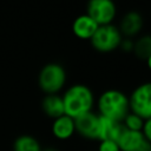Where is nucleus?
Here are the masks:
<instances>
[{
    "label": "nucleus",
    "mask_w": 151,
    "mask_h": 151,
    "mask_svg": "<svg viewBox=\"0 0 151 151\" xmlns=\"http://www.w3.org/2000/svg\"><path fill=\"white\" fill-rule=\"evenodd\" d=\"M144 140L145 138L140 131H130L124 129L117 143L120 151H136L144 143Z\"/></svg>",
    "instance_id": "obj_13"
},
{
    "label": "nucleus",
    "mask_w": 151,
    "mask_h": 151,
    "mask_svg": "<svg viewBox=\"0 0 151 151\" xmlns=\"http://www.w3.org/2000/svg\"><path fill=\"white\" fill-rule=\"evenodd\" d=\"M99 26L86 14L78 15L72 22V32L80 40H88L92 38Z\"/></svg>",
    "instance_id": "obj_9"
},
{
    "label": "nucleus",
    "mask_w": 151,
    "mask_h": 151,
    "mask_svg": "<svg viewBox=\"0 0 151 151\" xmlns=\"http://www.w3.org/2000/svg\"><path fill=\"white\" fill-rule=\"evenodd\" d=\"M97 151H120V149L114 140H101L98 143Z\"/></svg>",
    "instance_id": "obj_17"
},
{
    "label": "nucleus",
    "mask_w": 151,
    "mask_h": 151,
    "mask_svg": "<svg viewBox=\"0 0 151 151\" xmlns=\"http://www.w3.org/2000/svg\"><path fill=\"white\" fill-rule=\"evenodd\" d=\"M96 107L98 116L122 123L130 112L129 96L117 88L105 90L96 99Z\"/></svg>",
    "instance_id": "obj_2"
},
{
    "label": "nucleus",
    "mask_w": 151,
    "mask_h": 151,
    "mask_svg": "<svg viewBox=\"0 0 151 151\" xmlns=\"http://www.w3.org/2000/svg\"><path fill=\"white\" fill-rule=\"evenodd\" d=\"M122 124H123L124 129H126V130L142 131V127H143V124H144V119L140 118L139 116L132 113V112H129L126 114V117L123 119Z\"/></svg>",
    "instance_id": "obj_16"
},
{
    "label": "nucleus",
    "mask_w": 151,
    "mask_h": 151,
    "mask_svg": "<svg viewBox=\"0 0 151 151\" xmlns=\"http://www.w3.org/2000/svg\"><path fill=\"white\" fill-rule=\"evenodd\" d=\"M133 45H134V39L130 38H123L119 45V50L123 51L124 53H132L133 52Z\"/></svg>",
    "instance_id": "obj_18"
},
{
    "label": "nucleus",
    "mask_w": 151,
    "mask_h": 151,
    "mask_svg": "<svg viewBox=\"0 0 151 151\" xmlns=\"http://www.w3.org/2000/svg\"><path fill=\"white\" fill-rule=\"evenodd\" d=\"M124 126L122 123L106 119L99 116V133L98 142L101 140H114L117 142L119 136L122 134Z\"/></svg>",
    "instance_id": "obj_11"
},
{
    "label": "nucleus",
    "mask_w": 151,
    "mask_h": 151,
    "mask_svg": "<svg viewBox=\"0 0 151 151\" xmlns=\"http://www.w3.org/2000/svg\"><path fill=\"white\" fill-rule=\"evenodd\" d=\"M145 64H146V66H147V68L151 71V54H150V57L145 60Z\"/></svg>",
    "instance_id": "obj_21"
},
{
    "label": "nucleus",
    "mask_w": 151,
    "mask_h": 151,
    "mask_svg": "<svg viewBox=\"0 0 151 151\" xmlns=\"http://www.w3.org/2000/svg\"><path fill=\"white\" fill-rule=\"evenodd\" d=\"M136 151H151V144L145 139L144 140V143L136 150Z\"/></svg>",
    "instance_id": "obj_20"
},
{
    "label": "nucleus",
    "mask_w": 151,
    "mask_h": 151,
    "mask_svg": "<svg viewBox=\"0 0 151 151\" xmlns=\"http://www.w3.org/2000/svg\"><path fill=\"white\" fill-rule=\"evenodd\" d=\"M140 132L143 133L144 138L151 144V118L144 120V124H143V127H142Z\"/></svg>",
    "instance_id": "obj_19"
},
{
    "label": "nucleus",
    "mask_w": 151,
    "mask_h": 151,
    "mask_svg": "<svg viewBox=\"0 0 151 151\" xmlns=\"http://www.w3.org/2000/svg\"><path fill=\"white\" fill-rule=\"evenodd\" d=\"M76 133L74 119L64 114L59 118L53 119L52 134L59 140H67Z\"/></svg>",
    "instance_id": "obj_10"
},
{
    "label": "nucleus",
    "mask_w": 151,
    "mask_h": 151,
    "mask_svg": "<svg viewBox=\"0 0 151 151\" xmlns=\"http://www.w3.org/2000/svg\"><path fill=\"white\" fill-rule=\"evenodd\" d=\"M61 98L65 114L73 119L92 112L96 106V97L93 91L85 84H73L68 86Z\"/></svg>",
    "instance_id": "obj_1"
},
{
    "label": "nucleus",
    "mask_w": 151,
    "mask_h": 151,
    "mask_svg": "<svg viewBox=\"0 0 151 151\" xmlns=\"http://www.w3.org/2000/svg\"><path fill=\"white\" fill-rule=\"evenodd\" d=\"M130 112L140 118H151V81H144L137 85L129 96Z\"/></svg>",
    "instance_id": "obj_5"
},
{
    "label": "nucleus",
    "mask_w": 151,
    "mask_h": 151,
    "mask_svg": "<svg viewBox=\"0 0 151 151\" xmlns=\"http://www.w3.org/2000/svg\"><path fill=\"white\" fill-rule=\"evenodd\" d=\"M86 14L98 25H111L117 17V6L111 0H91L86 6Z\"/></svg>",
    "instance_id": "obj_6"
},
{
    "label": "nucleus",
    "mask_w": 151,
    "mask_h": 151,
    "mask_svg": "<svg viewBox=\"0 0 151 151\" xmlns=\"http://www.w3.org/2000/svg\"><path fill=\"white\" fill-rule=\"evenodd\" d=\"M137 59L145 61L151 54V34H140L134 39L133 52Z\"/></svg>",
    "instance_id": "obj_14"
},
{
    "label": "nucleus",
    "mask_w": 151,
    "mask_h": 151,
    "mask_svg": "<svg viewBox=\"0 0 151 151\" xmlns=\"http://www.w3.org/2000/svg\"><path fill=\"white\" fill-rule=\"evenodd\" d=\"M123 35L118 28V26L104 25L99 26L92 38L90 39L91 46L100 53H111L119 48Z\"/></svg>",
    "instance_id": "obj_4"
},
{
    "label": "nucleus",
    "mask_w": 151,
    "mask_h": 151,
    "mask_svg": "<svg viewBox=\"0 0 151 151\" xmlns=\"http://www.w3.org/2000/svg\"><path fill=\"white\" fill-rule=\"evenodd\" d=\"M41 109L44 113L52 119L59 118L65 114L63 98L59 94H46L42 98Z\"/></svg>",
    "instance_id": "obj_12"
},
{
    "label": "nucleus",
    "mask_w": 151,
    "mask_h": 151,
    "mask_svg": "<svg viewBox=\"0 0 151 151\" xmlns=\"http://www.w3.org/2000/svg\"><path fill=\"white\" fill-rule=\"evenodd\" d=\"M143 26H144L143 15L137 11H129L122 17L118 28L123 38L134 39L136 37L140 35Z\"/></svg>",
    "instance_id": "obj_8"
},
{
    "label": "nucleus",
    "mask_w": 151,
    "mask_h": 151,
    "mask_svg": "<svg viewBox=\"0 0 151 151\" xmlns=\"http://www.w3.org/2000/svg\"><path fill=\"white\" fill-rule=\"evenodd\" d=\"M41 151H59L57 147H53V146H48V147H45V149H42Z\"/></svg>",
    "instance_id": "obj_22"
},
{
    "label": "nucleus",
    "mask_w": 151,
    "mask_h": 151,
    "mask_svg": "<svg viewBox=\"0 0 151 151\" xmlns=\"http://www.w3.org/2000/svg\"><path fill=\"white\" fill-rule=\"evenodd\" d=\"M76 133L87 140H97L99 133V116L92 111L74 119Z\"/></svg>",
    "instance_id": "obj_7"
},
{
    "label": "nucleus",
    "mask_w": 151,
    "mask_h": 151,
    "mask_svg": "<svg viewBox=\"0 0 151 151\" xmlns=\"http://www.w3.org/2000/svg\"><path fill=\"white\" fill-rule=\"evenodd\" d=\"M42 147L37 138L29 134L19 136L13 143V151H41Z\"/></svg>",
    "instance_id": "obj_15"
},
{
    "label": "nucleus",
    "mask_w": 151,
    "mask_h": 151,
    "mask_svg": "<svg viewBox=\"0 0 151 151\" xmlns=\"http://www.w3.org/2000/svg\"><path fill=\"white\" fill-rule=\"evenodd\" d=\"M67 73L63 65L58 63H48L39 72L38 85L46 94H58L65 86Z\"/></svg>",
    "instance_id": "obj_3"
}]
</instances>
